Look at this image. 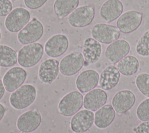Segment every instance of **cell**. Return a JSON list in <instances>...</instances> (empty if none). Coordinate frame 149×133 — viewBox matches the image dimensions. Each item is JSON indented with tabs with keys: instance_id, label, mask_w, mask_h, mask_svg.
Listing matches in <instances>:
<instances>
[{
	"instance_id": "1",
	"label": "cell",
	"mask_w": 149,
	"mask_h": 133,
	"mask_svg": "<svg viewBox=\"0 0 149 133\" xmlns=\"http://www.w3.org/2000/svg\"><path fill=\"white\" fill-rule=\"evenodd\" d=\"M37 90L32 85L26 84L13 92L9 97V102L12 107L16 110H22L30 106L36 100Z\"/></svg>"
},
{
	"instance_id": "2",
	"label": "cell",
	"mask_w": 149,
	"mask_h": 133,
	"mask_svg": "<svg viewBox=\"0 0 149 133\" xmlns=\"http://www.w3.org/2000/svg\"><path fill=\"white\" fill-rule=\"evenodd\" d=\"M44 54V47L40 43L24 45L17 54V62L24 68H31L41 60Z\"/></svg>"
},
{
	"instance_id": "3",
	"label": "cell",
	"mask_w": 149,
	"mask_h": 133,
	"mask_svg": "<svg viewBox=\"0 0 149 133\" xmlns=\"http://www.w3.org/2000/svg\"><path fill=\"white\" fill-rule=\"evenodd\" d=\"M44 29L42 23L36 17L17 33V40L22 44L26 45L36 43L42 36Z\"/></svg>"
},
{
	"instance_id": "4",
	"label": "cell",
	"mask_w": 149,
	"mask_h": 133,
	"mask_svg": "<svg viewBox=\"0 0 149 133\" xmlns=\"http://www.w3.org/2000/svg\"><path fill=\"white\" fill-rule=\"evenodd\" d=\"M83 96L78 91H72L65 94L59 101L58 109L63 116L74 115L83 105Z\"/></svg>"
},
{
	"instance_id": "5",
	"label": "cell",
	"mask_w": 149,
	"mask_h": 133,
	"mask_svg": "<svg viewBox=\"0 0 149 133\" xmlns=\"http://www.w3.org/2000/svg\"><path fill=\"white\" fill-rule=\"evenodd\" d=\"M30 13L29 11L22 7H17L6 16L5 20L6 29L11 33L20 31L29 22Z\"/></svg>"
},
{
	"instance_id": "6",
	"label": "cell",
	"mask_w": 149,
	"mask_h": 133,
	"mask_svg": "<svg viewBox=\"0 0 149 133\" xmlns=\"http://www.w3.org/2000/svg\"><path fill=\"white\" fill-rule=\"evenodd\" d=\"M95 17V8L93 5H86L75 9L68 18L69 24L76 28L84 27L92 23Z\"/></svg>"
},
{
	"instance_id": "7",
	"label": "cell",
	"mask_w": 149,
	"mask_h": 133,
	"mask_svg": "<svg viewBox=\"0 0 149 133\" xmlns=\"http://www.w3.org/2000/svg\"><path fill=\"white\" fill-rule=\"evenodd\" d=\"M83 54L75 50L65 56L59 62V71L63 75L70 76L76 74L84 64Z\"/></svg>"
},
{
	"instance_id": "8",
	"label": "cell",
	"mask_w": 149,
	"mask_h": 133,
	"mask_svg": "<svg viewBox=\"0 0 149 133\" xmlns=\"http://www.w3.org/2000/svg\"><path fill=\"white\" fill-rule=\"evenodd\" d=\"M142 20L143 13L134 10H127L118 18L116 27L120 32L129 34L136 31L140 26Z\"/></svg>"
},
{
	"instance_id": "9",
	"label": "cell",
	"mask_w": 149,
	"mask_h": 133,
	"mask_svg": "<svg viewBox=\"0 0 149 133\" xmlns=\"http://www.w3.org/2000/svg\"><path fill=\"white\" fill-rule=\"evenodd\" d=\"M91 33L95 40L106 44L116 41L120 35V32L116 26L103 23L94 25Z\"/></svg>"
},
{
	"instance_id": "10",
	"label": "cell",
	"mask_w": 149,
	"mask_h": 133,
	"mask_svg": "<svg viewBox=\"0 0 149 133\" xmlns=\"http://www.w3.org/2000/svg\"><path fill=\"white\" fill-rule=\"evenodd\" d=\"M68 47V38L63 34H55L47 40L44 51L49 57L56 58L63 55Z\"/></svg>"
},
{
	"instance_id": "11",
	"label": "cell",
	"mask_w": 149,
	"mask_h": 133,
	"mask_svg": "<svg viewBox=\"0 0 149 133\" xmlns=\"http://www.w3.org/2000/svg\"><path fill=\"white\" fill-rule=\"evenodd\" d=\"M27 72L23 68L14 66L5 74L2 82L5 89L9 92H13L20 88L27 78Z\"/></svg>"
},
{
	"instance_id": "12",
	"label": "cell",
	"mask_w": 149,
	"mask_h": 133,
	"mask_svg": "<svg viewBox=\"0 0 149 133\" xmlns=\"http://www.w3.org/2000/svg\"><path fill=\"white\" fill-rule=\"evenodd\" d=\"M41 115L36 110L24 112L21 114L16 121L17 129L23 133H30L36 130L41 124Z\"/></svg>"
},
{
	"instance_id": "13",
	"label": "cell",
	"mask_w": 149,
	"mask_h": 133,
	"mask_svg": "<svg viewBox=\"0 0 149 133\" xmlns=\"http://www.w3.org/2000/svg\"><path fill=\"white\" fill-rule=\"evenodd\" d=\"M130 50V44L126 40L118 39L109 44L107 47L105 57L108 61L114 64L126 57Z\"/></svg>"
},
{
	"instance_id": "14",
	"label": "cell",
	"mask_w": 149,
	"mask_h": 133,
	"mask_svg": "<svg viewBox=\"0 0 149 133\" xmlns=\"http://www.w3.org/2000/svg\"><path fill=\"white\" fill-rule=\"evenodd\" d=\"M94 114L93 111L85 109L77 112L71 118L70 128L75 133H84L93 125Z\"/></svg>"
},
{
	"instance_id": "15",
	"label": "cell",
	"mask_w": 149,
	"mask_h": 133,
	"mask_svg": "<svg viewBox=\"0 0 149 133\" xmlns=\"http://www.w3.org/2000/svg\"><path fill=\"white\" fill-rule=\"evenodd\" d=\"M111 102L113 108L117 113L125 114L134 106L136 96L130 90H122L113 96Z\"/></svg>"
},
{
	"instance_id": "16",
	"label": "cell",
	"mask_w": 149,
	"mask_h": 133,
	"mask_svg": "<svg viewBox=\"0 0 149 133\" xmlns=\"http://www.w3.org/2000/svg\"><path fill=\"white\" fill-rule=\"evenodd\" d=\"M59 72V61L54 58H48L41 63L38 69V77L43 83L51 84L56 79Z\"/></svg>"
},
{
	"instance_id": "17",
	"label": "cell",
	"mask_w": 149,
	"mask_h": 133,
	"mask_svg": "<svg viewBox=\"0 0 149 133\" xmlns=\"http://www.w3.org/2000/svg\"><path fill=\"white\" fill-rule=\"evenodd\" d=\"M100 75L94 69L82 71L76 79V86L81 93H86L94 89L98 85Z\"/></svg>"
},
{
	"instance_id": "18",
	"label": "cell",
	"mask_w": 149,
	"mask_h": 133,
	"mask_svg": "<svg viewBox=\"0 0 149 133\" xmlns=\"http://www.w3.org/2000/svg\"><path fill=\"white\" fill-rule=\"evenodd\" d=\"M108 95L102 89H94L87 92L83 98L84 107L91 111H95L105 105Z\"/></svg>"
},
{
	"instance_id": "19",
	"label": "cell",
	"mask_w": 149,
	"mask_h": 133,
	"mask_svg": "<svg viewBox=\"0 0 149 133\" xmlns=\"http://www.w3.org/2000/svg\"><path fill=\"white\" fill-rule=\"evenodd\" d=\"M123 4L121 1L107 0L100 9V15L104 21L111 23L123 13Z\"/></svg>"
},
{
	"instance_id": "20",
	"label": "cell",
	"mask_w": 149,
	"mask_h": 133,
	"mask_svg": "<svg viewBox=\"0 0 149 133\" xmlns=\"http://www.w3.org/2000/svg\"><path fill=\"white\" fill-rule=\"evenodd\" d=\"M102 54V46L100 42L93 37H88L84 40L82 54L84 61L88 64L96 63L100 58Z\"/></svg>"
},
{
	"instance_id": "21",
	"label": "cell",
	"mask_w": 149,
	"mask_h": 133,
	"mask_svg": "<svg viewBox=\"0 0 149 133\" xmlns=\"http://www.w3.org/2000/svg\"><path fill=\"white\" fill-rule=\"evenodd\" d=\"M120 73L115 65H109L105 68L100 74L99 85L105 90H109L114 88L119 83Z\"/></svg>"
},
{
	"instance_id": "22",
	"label": "cell",
	"mask_w": 149,
	"mask_h": 133,
	"mask_svg": "<svg viewBox=\"0 0 149 133\" xmlns=\"http://www.w3.org/2000/svg\"><path fill=\"white\" fill-rule=\"evenodd\" d=\"M115 116L116 111L112 105H104L94 114V123L100 129L106 128L112 124Z\"/></svg>"
},
{
	"instance_id": "23",
	"label": "cell",
	"mask_w": 149,
	"mask_h": 133,
	"mask_svg": "<svg viewBox=\"0 0 149 133\" xmlns=\"http://www.w3.org/2000/svg\"><path fill=\"white\" fill-rule=\"evenodd\" d=\"M79 0H55L54 3V11L56 16L62 19L76 9Z\"/></svg>"
},
{
	"instance_id": "24",
	"label": "cell",
	"mask_w": 149,
	"mask_h": 133,
	"mask_svg": "<svg viewBox=\"0 0 149 133\" xmlns=\"http://www.w3.org/2000/svg\"><path fill=\"white\" fill-rule=\"evenodd\" d=\"M120 73L124 76H132L136 74L139 68L138 59L133 55H126L116 65Z\"/></svg>"
},
{
	"instance_id": "25",
	"label": "cell",
	"mask_w": 149,
	"mask_h": 133,
	"mask_svg": "<svg viewBox=\"0 0 149 133\" xmlns=\"http://www.w3.org/2000/svg\"><path fill=\"white\" fill-rule=\"evenodd\" d=\"M17 62V54L15 50L10 47L0 44V66L10 67Z\"/></svg>"
},
{
	"instance_id": "26",
	"label": "cell",
	"mask_w": 149,
	"mask_h": 133,
	"mask_svg": "<svg viewBox=\"0 0 149 133\" xmlns=\"http://www.w3.org/2000/svg\"><path fill=\"white\" fill-rule=\"evenodd\" d=\"M136 51L140 56H149V30L145 32L139 39L136 46Z\"/></svg>"
},
{
	"instance_id": "27",
	"label": "cell",
	"mask_w": 149,
	"mask_h": 133,
	"mask_svg": "<svg viewBox=\"0 0 149 133\" xmlns=\"http://www.w3.org/2000/svg\"><path fill=\"white\" fill-rule=\"evenodd\" d=\"M135 83L139 90L149 98V74L147 73L139 74L136 76Z\"/></svg>"
},
{
	"instance_id": "28",
	"label": "cell",
	"mask_w": 149,
	"mask_h": 133,
	"mask_svg": "<svg viewBox=\"0 0 149 133\" xmlns=\"http://www.w3.org/2000/svg\"><path fill=\"white\" fill-rule=\"evenodd\" d=\"M137 118L142 121H149V98L142 101L136 110Z\"/></svg>"
},
{
	"instance_id": "29",
	"label": "cell",
	"mask_w": 149,
	"mask_h": 133,
	"mask_svg": "<svg viewBox=\"0 0 149 133\" xmlns=\"http://www.w3.org/2000/svg\"><path fill=\"white\" fill-rule=\"evenodd\" d=\"M13 9L10 0H0V16H7Z\"/></svg>"
},
{
	"instance_id": "30",
	"label": "cell",
	"mask_w": 149,
	"mask_h": 133,
	"mask_svg": "<svg viewBox=\"0 0 149 133\" xmlns=\"http://www.w3.org/2000/svg\"><path fill=\"white\" fill-rule=\"evenodd\" d=\"M48 0H24V5L30 9H37L42 6Z\"/></svg>"
},
{
	"instance_id": "31",
	"label": "cell",
	"mask_w": 149,
	"mask_h": 133,
	"mask_svg": "<svg viewBox=\"0 0 149 133\" xmlns=\"http://www.w3.org/2000/svg\"><path fill=\"white\" fill-rule=\"evenodd\" d=\"M133 130L135 133H149V121H143Z\"/></svg>"
},
{
	"instance_id": "32",
	"label": "cell",
	"mask_w": 149,
	"mask_h": 133,
	"mask_svg": "<svg viewBox=\"0 0 149 133\" xmlns=\"http://www.w3.org/2000/svg\"><path fill=\"white\" fill-rule=\"evenodd\" d=\"M5 89L3 86V82L1 80V79H0V100L3 96V95L5 94Z\"/></svg>"
},
{
	"instance_id": "33",
	"label": "cell",
	"mask_w": 149,
	"mask_h": 133,
	"mask_svg": "<svg viewBox=\"0 0 149 133\" xmlns=\"http://www.w3.org/2000/svg\"><path fill=\"white\" fill-rule=\"evenodd\" d=\"M5 108L4 106L1 103H0V121L3 118L5 115Z\"/></svg>"
},
{
	"instance_id": "34",
	"label": "cell",
	"mask_w": 149,
	"mask_h": 133,
	"mask_svg": "<svg viewBox=\"0 0 149 133\" xmlns=\"http://www.w3.org/2000/svg\"><path fill=\"white\" fill-rule=\"evenodd\" d=\"M1 30H0V40H1Z\"/></svg>"
},
{
	"instance_id": "35",
	"label": "cell",
	"mask_w": 149,
	"mask_h": 133,
	"mask_svg": "<svg viewBox=\"0 0 149 133\" xmlns=\"http://www.w3.org/2000/svg\"><path fill=\"white\" fill-rule=\"evenodd\" d=\"M10 1H16V0H10Z\"/></svg>"
}]
</instances>
